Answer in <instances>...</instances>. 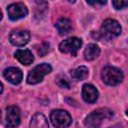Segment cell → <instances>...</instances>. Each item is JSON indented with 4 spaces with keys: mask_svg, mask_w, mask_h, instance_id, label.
<instances>
[{
    "mask_svg": "<svg viewBox=\"0 0 128 128\" xmlns=\"http://www.w3.org/2000/svg\"><path fill=\"white\" fill-rule=\"evenodd\" d=\"M113 115V112L108 108H99L91 112L84 121V124L87 128H99L102 121L106 118H110Z\"/></svg>",
    "mask_w": 128,
    "mask_h": 128,
    "instance_id": "1",
    "label": "cell"
},
{
    "mask_svg": "<svg viewBox=\"0 0 128 128\" xmlns=\"http://www.w3.org/2000/svg\"><path fill=\"white\" fill-rule=\"evenodd\" d=\"M102 80L105 84L110 86H115L123 81L124 75L122 71L113 66H105L101 73Z\"/></svg>",
    "mask_w": 128,
    "mask_h": 128,
    "instance_id": "2",
    "label": "cell"
},
{
    "mask_svg": "<svg viewBox=\"0 0 128 128\" xmlns=\"http://www.w3.org/2000/svg\"><path fill=\"white\" fill-rule=\"evenodd\" d=\"M52 71V67L48 63H42L35 66L27 75V82L29 84H37L41 82L45 75Z\"/></svg>",
    "mask_w": 128,
    "mask_h": 128,
    "instance_id": "3",
    "label": "cell"
},
{
    "mask_svg": "<svg viewBox=\"0 0 128 128\" xmlns=\"http://www.w3.org/2000/svg\"><path fill=\"white\" fill-rule=\"evenodd\" d=\"M50 120L55 128H67L72 123V117L66 110L56 109L50 114Z\"/></svg>",
    "mask_w": 128,
    "mask_h": 128,
    "instance_id": "4",
    "label": "cell"
},
{
    "mask_svg": "<svg viewBox=\"0 0 128 128\" xmlns=\"http://www.w3.org/2000/svg\"><path fill=\"white\" fill-rule=\"evenodd\" d=\"M120 33H121V26L118 21L114 19H106L103 21L101 26V35L105 39L111 40L119 36Z\"/></svg>",
    "mask_w": 128,
    "mask_h": 128,
    "instance_id": "5",
    "label": "cell"
},
{
    "mask_svg": "<svg viewBox=\"0 0 128 128\" xmlns=\"http://www.w3.org/2000/svg\"><path fill=\"white\" fill-rule=\"evenodd\" d=\"M82 46V40L78 37H70L65 39L59 44V50L65 54H71L76 56L77 52Z\"/></svg>",
    "mask_w": 128,
    "mask_h": 128,
    "instance_id": "6",
    "label": "cell"
},
{
    "mask_svg": "<svg viewBox=\"0 0 128 128\" xmlns=\"http://www.w3.org/2000/svg\"><path fill=\"white\" fill-rule=\"evenodd\" d=\"M9 40L13 45H15L17 47H22V46L26 45L29 42L30 33L28 31H26V30L16 29V30H13L10 33Z\"/></svg>",
    "mask_w": 128,
    "mask_h": 128,
    "instance_id": "7",
    "label": "cell"
},
{
    "mask_svg": "<svg viewBox=\"0 0 128 128\" xmlns=\"http://www.w3.org/2000/svg\"><path fill=\"white\" fill-rule=\"evenodd\" d=\"M7 13L11 20H18L23 17H25L28 14L27 7L21 3H12L7 7Z\"/></svg>",
    "mask_w": 128,
    "mask_h": 128,
    "instance_id": "8",
    "label": "cell"
},
{
    "mask_svg": "<svg viewBox=\"0 0 128 128\" xmlns=\"http://www.w3.org/2000/svg\"><path fill=\"white\" fill-rule=\"evenodd\" d=\"M21 113L17 106H9L6 109V126L8 128L17 127L20 124Z\"/></svg>",
    "mask_w": 128,
    "mask_h": 128,
    "instance_id": "9",
    "label": "cell"
},
{
    "mask_svg": "<svg viewBox=\"0 0 128 128\" xmlns=\"http://www.w3.org/2000/svg\"><path fill=\"white\" fill-rule=\"evenodd\" d=\"M4 77L7 81H9L10 83L16 85V84H19L21 81H22V78H23V74L21 72V70L19 68H16V67H9V68H6L4 70Z\"/></svg>",
    "mask_w": 128,
    "mask_h": 128,
    "instance_id": "10",
    "label": "cell"
},
{
    "mask_svg": "<svg viewBox=\"0 0 128 128\" xmlns=\"http://www.w3.org/2000/svg\"><path fill=\"white\" fill-rule=\"evenodd\" d=\"M82 97L87 103H94L98 99V91L92 84H84L82 87Z\"/></svg>",
    "mask_w": 128,
    "mask_h": 128,
    "instance_id": "11",
    "label": "cell"
},
{
    "mask_svg": "<svg viewBox=\"0 0 128 128\" xmlns=\"http://www.w3.org/2000/svg\"><path fill=\"white\" fill-rule=\"evenodd\" d=\"M14 55L15 58L23 65H30L34 60L32 52L28 49H18L16 50Z\"/></svg>",
    "mask_w": 128,
    "mask_h": 128,
    "instance_id": "12",
    "label": "cell"
},
{
    "mask_svg": "<svg viewBox=\"0 0 128 128\" xmlns=\"http://www.w3.org/2000/svg\"><path fill=\"white\" fill-rule=\"evenodd\" d=\"M30 128H49L48 121L42 113H36L31 118Z\"/></svg>",
    "mask_w": 128,
    "mask_h": 128,
    "instance_id": "13",
    "label": "cell"
},
{
    "mask_svg": "<svg viewBox=\"0 0 128 128\" xmlns=\"http://www.w3.org/2000/svg\"><path fill=\"white\" fill-rule=\"evenodd\" d=\"M55 27L58 30L60 35H65L71 31L72 23L68 18H60L55 24Z\"/></svg>",
    "mask_w": 128,
    "mask_h": 128,
    "instance_id": "14",
    "label": "cell"
},
{
    "mask_svg": "<svg viewBox=\"0 0 128 128\" xmlns=\"http://www.w3.org/2000/svg\"><path fill=\"white\" fill-rule=\"evenodd\" d=\"M99 54H100V48H99V46L96 45V44H93V43L89 44L85 48V50H84V57L88 61H91V60L96 59L99 56Z\"/></svg>",
    "mask_w": 128,
    "mask_h": 128,
    "instance_id": "15",
    "label": "cell"
},
{
    "mask_svg": "<svg viewBox=\"0 0 128 128\" xmlns=\"http://www.w3.org/2000/svg\"><path fill=\"white\" fill-rule=\"evenodd\" d=\"M71 75L75 80H84L88 76V68L85 66H79L71 72Z\"/></svg>",
    "mask_w": 128,
    "mask_h": 128,
    "instance_id": "16",
    "label": "cell"
},
{
    "mask_svg": "<svg viewBox=\"0 0 128 128\" xmlns=\"http://www.w3.org/2000/svg\"><path fill=\"white\" fill-rule=\"evenodd\" d=\"M57 84L61 88H66V89L70 88V82L68 81V79L65 76H59L57 78Z\"/></svg>",
    "mask_w": 128,
    "mask_h": 128,
    "instance_id": "17",
    "label": "cell"
},
{
    "mask_svg": "<svg viewBox=\"0 0 128 128\" xmlns=\"http://www.w3.org/2000/svg\"><path fill=\"white\" fill-rule=\"evenodd\" d=\"M112 5L114 6V8L116 10H120V9L125 8L128 5V2L127 1H120V0H118V1H113Z\"/></svg>",
    "mask_w": 128,
    "mask_h": 128,
    "instance_id": "18",
    "label": "cell"
},
{
    "mask_svg": "<svg viewBox=\"0 0 128 128\" xmlns=\"http://www.w3.org/2000/svg\"><path fill=\"white\" fill-rule=\"evenodd\" d=\"M87 3L90 5H105L106 1H87Z\"/></svg>",
    "mask_w": 128,
    "mask_h": 128,
    "instance_id": "19",
    "label": "cell"
},
{
    "mask_svg": "<svg viewBox=\"0 0 128 128\" xmlns=\"http://www.w3.org/2000/svg\"><path fill=\"white\" fill-rule=\"evenodd\" d=\"M2 91H3V84L0 82V94L2 93Z\"/></svg>",
    "mask_w": 128,
    "mask_h": 128,
    "instance_id": "20",
    "label": "cell"
},
{
    "mask_svg": "<svg viewBox=\"0 0 128 128\" xmlns=\"http://www.w3.org/2000/svg\"><path fill=\"white\" fill-rule=\"evenodd\" d=\"M1 19H2V12H1V10H0V21H1Z\"/></svg>",
    "mask_w": 128,
    "mask_h": 128,
    "instance_id": "21",
    "label": "cell"
},
{
    "mask_svg": "<svg viewBox=\"0 0 128 128\" xmlns=\"http://www.w3.org/2000/svg\"><path fill=\"white\" fill-rule=\"evenodd\" d=\"M0 121H1V111H0Z\"/></svg>",
    "mask_w": 128,
    "mask_h": 128,
    "instance_id": "22",
    "label": "cell"
}]
</instances>
